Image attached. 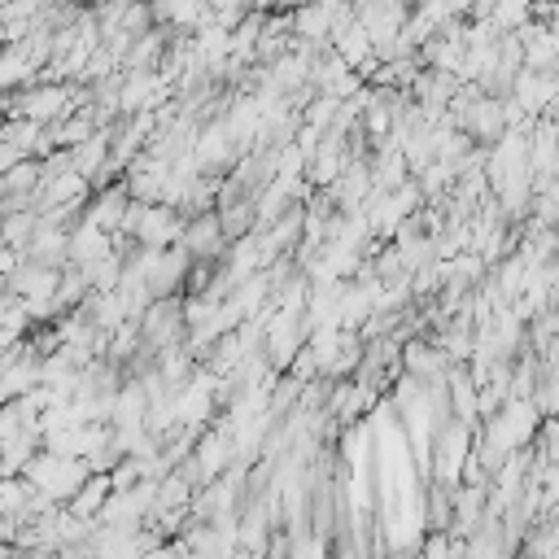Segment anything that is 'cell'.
Wrapping results in <instances>:
<instances>
[{
  "instance_id": "6da1fadb",
  "label": "cell",
  "mask_w": 559,
  "mask_h": 559,
  "mask_svg": "<svg viewBox=\"0 0 559 559\" xmlns=\"http://www.w3.org/2000/svg\"><path fill=\"white\" fill-rule=\"evenodd\" d=\"M140 245H149V249H162V245H171L175 236H184V223H180V214L175 210H166V206H149L145 210V219H140Z\"/></svg>"
},
{
  "instance_id": "7a4b0ae2",
  "label": "cell",
  "mask_w": 559,
  "mask_h": 559,
  "mask_svg": "<svg viewBox=\"0 0 559 559\" xmlns=\"http://www.w3.org/2000/svg\"><path fill=\"white\" fill-rule=\"evenodd\" d=\"M105 254H110V232H105L101 223L83 219L79 232H70V263L88 267V263H97V258H105Z\"/></svg>"
},
{
  "instance_id": "3957f363",
  "label": "cell",
  "mask_w": 559,
  "mask_h": 559,
  "mask_svg": "<svg viewBox=\"0 0 559 559\" xmlns=\"http://www.w3.org/2000/svg\"><path fill=\"white\" fill-rule=\"evenodd\" d=\"M223 219L219 214H197L193 223H188V232L180 236V241L193 249V258H210V254H219V241H223Z\"/></svg>"
},
{
  "instance_id": "277c9868",
  "label": "cell",
  "mask_w": 559,
  "mask_h": 559,
  "mask_svg": "<svg viewBox=\"0 0 559 559\" xmlns=\"http://www.w3.org/2000/svg\"><path fill=\"white\" fill-rule=\"evenodd\" d=\"M145 415H149V394L140 385H127L123 394H118V402H114L110 420L118 428H145Z\"/></svg>"
},
{
  "instance_id": "5b68a950",
  "label": "cell",
  "mask_w": 559,
  "mask_h": 559,
  "mask_svg": "<svg viewBox=\"0 0 559 559\" xmlns=\"http://www.w3.org/2000/svg\"><path fill=\"white\" fill-rule=\"evenodd\" d=\"M127 206H132V201H127V188H110L105 197H97V206L88 210V219H92V223H101L105 232H114V228H123Z\"/></svg>"
},
{
  "instance_id": "8992f818",
  "label": "cell",
  "mask_w": 559,
  "mask_h": 559,
  "mask_svg": "<svg viewBox=\"0 0 559 559\" xmlns=\"http://www.w3.org/2000/svg\"><path fill=\"white\" fill-rule=\"evenodd\" d=\"M477 389H481V385H472V380L463 376V372L450 376V402L459 407V420H468V424H477V411H481Z\"/></svg>"
},
{
  "instance_id": "52a82bcc",
  "label": "cell",
  "mask_w": 559,
  "mask_h": 559,
  "mask_svg": "<svg viewBox=\"0 0 559 559\" xmlns=\"http://www.w3.org/2000/svg\"><path fill=\"white\" fill-rule=\"evenodd\" d=\"M40 5H62V0H40Z\"/></svg>"
}]
</instances>
